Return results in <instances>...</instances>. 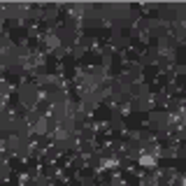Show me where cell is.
I'll use <instances>...</instances> for the list:
<instances>
[]
</instances>
